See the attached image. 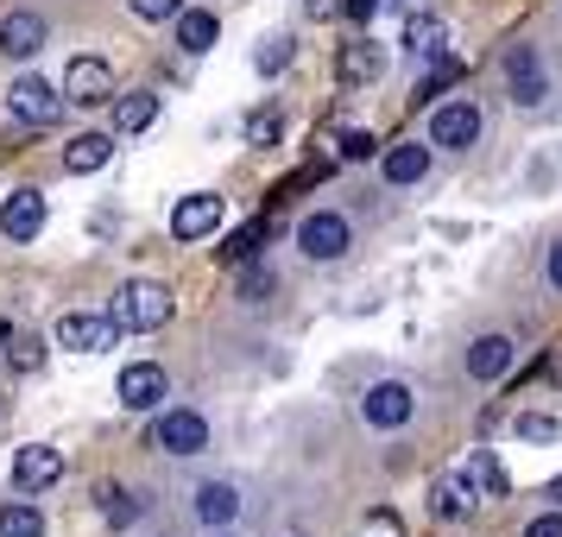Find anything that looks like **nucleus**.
<instances>
[{
  "label": "nucleus",
  "mask_w": 562,
  "mask_h": 537,
  "mask_svg": "<svg viewBox=\"0 0 562 537\" xmlns=\"http://www.w3.org/2000/svg\"><path fill=\"white\" fill-rule=\"evenodd\" d=\"M424 139H430L436 153H474L486 139V114L474 96H449V102L430 108V127H424Z\"/></svg>",
  "instance_id": "f257e3e1"
},
{
  "label": "nucleus",
  "mask_w": 562,
  "mask_h": 537,
  "mask_svg": "<svg viewBox=\"0 0 562 537\" xmlns=\"http://www.w3.org/2000/svg\"><path fill=\"white\" fill-rule=\"evenodd\" d=\"M114 329H139V335H153V329H165L171 316H178V298L165 291V284H153V279H127L121 291H114Z\"/></svg>",
  "instance_id": "f03ea898"
},
{
  "label": "nucleus",
  "mask_w": 562,
  "mask_h": 537,
  "mask_svg": "<svg viewBox=\"0 0 562 537\" xmlns=\"http://www.w3.org/2000/svg\"><path fill=\"white\" fill-rule=\"evenodd\" d=\"M355 417H360V430H405L411 417H417V385L411 380H373L367 392L355 399Z\"/></svg>",
  "instance_id": "7ed1b4c3"
},
{
  "label": "nucleus",
  "mask_w": 562,
  "mask_h": 537,
  "mask_svg": "<svg viewBox=\"0 0 562 537\" xmlns=\"http://www.w3.org/2000/svg\"><path fill=\"white\" fill-rule=\"evenodd\" d=\"M297 254L310 266H341V259L355 254V222L341 209H310L304 222H297Z\"/></svg>",
  "instance_id": "20e7f679"
},
{
  "label": "nucleus",
  "mask_w": 562,
  "mask_h": 537,
  "mask_svg": "<svg viewBox=\"0 0 562 537\" xmlns=\"http://www.w3.org/2000/svg\"><path fill=\"white\" fill-rule=\"evenodd\" d=\"M153 449H165V456H178V461L203 456V449H209V417H203V411H190V405H158Z\"/></svg>",
  "instance_id": "39448f33"
},
{
  "label": "nucleus",
  "mask_w": 562,
  "mask_h": 537,
  "mask_svg": "<svg viewBox=\"0 0 562 537\" xmlns=\"http://www.w3.org/2000/svg\"><path fill=\"white\" fill-rule=\"evenodd\" d=\"M7 481H13L20 500L57 486L64 481V449H52V443H20V449H13V468H7Z\"/></svg>",
  "instance_id": "423d86ee"
},
{
  "label": "nucleus",
  "mask_w": 562,
  "mask_h": 537,
  "mask_svg": "<svg viewBox=\"0 0 562 537\" xmlns=\"http://www.w3.org/2000/svg\"><path fill=\"white\" fill-rule=\"evenodd\" d=\"M499 70H506V82H512V108H543V96H550V70H543L537 45H525V38L506 45Z\"/></svg>",
  "instance_id": "0eeeda50"
},
{
  "label": "nucleus",
  "mask_w": 562,
  "mask_h": 537,
  "mask_svg": "<svg viewBox=\"0 0 562 537\" xmlns=\"http://www.w3.org/2000/svg\"><path fill=\"white\" fill-rule=\"evenodd\" d=\"M52 342L57 348H70V355H108L121 329H114V316H89V310H64L52 323Z\"/></svg>",
  "instance_id": "6e6552de"
},
{
  "label": "nucleus",
  "mask_w": 562,
  "mask_h": 537,
  "mask_svg": "<svg viewBox=\"0 0 562 537\" xmlns=\"http://www.w3.org/2000/svg\"><path fill=\"white\" fill-rule=\"evenodd\" d=\"M64 102H77V108H102L114 102V64L95 52H82L64 64Z\"/></svg>",
  "instance_id": "1a4fd4ad"
},
{
  "label": "nucleus",
  "mask_w": 562,
  "mask_h": 537,
  "mask_svg": "<svg viewBox=\"0 0 562 537\" xmlns=\"http://www.w3.org/2000/svg\"><path fill=\"white\" fill-rule=\"evenodd\" d=\"M461 367H468V380H474V385L506 380L512 367H518V342H512L506 329H486V335H474V342H468Z\"/></svg>",
  "instance_id": "9d476101"
},
{
  "label": "nucleus",
  "mask_w": 562,
  "mask_h": 537,
  "mask_svg": "<svg viewBox=\"0 0 562 537\" xmlns=\"http://www.w3.org/2000/svg\"><path fill=\"white\" fill-rule=\"evenodd\" d=\"M114 399L127 411H158L171 399V373L158 367V360H127L121 367V380H114Z\"/></svg>",
  "instance_id": "9b49d317"
},
{
  "label": "nucleus",
  "mask_w": 562,
  "mask_h": 537,
  "mask_svg": "<svg viewBox=\"0 0 562 537\" xmlns=\"http://www.w3.org/2000/svg\"><path fill=\"white\" fill-rule=\"evenodd\" d=\"M430 171H436L430 139H398V146L380 153V178L392 183V190H417V183H430Z\"/></svg>",
  "instance_id": "f8f14e48"
},
{
  "label": "nucleus",
  "mask_w": 562,
  "mask_h": 537,
  "mask_svg": "<svg viewBox=\"0 0 562 537\" xmlns=\"http://www.w3.org/2000/svg\"><path fill=\"white\" fill-rule=\"evenodd\" d=\"M7 114H13L20 127H57V121H64V96H57L52 82L20 77L7 89Z\"/></svg>",
  "instance_id": "ddd939ff"
},
{
  "label": "nucleus",
  "mask_w": 562,
  "mask_h": 537,
  "mask_svg": "<svg viewBox=\"0 0 562 537\" xmlns=\"http://www.w3.org/2000/svg\"><path fill=\"white\" fill-rule=\"evenodd\" d=\"M222 222H228L222 190H190V197H178V209H171V234H178V240H209Z\"/></svg>",
  "instance_id": "4468645a"
},
{
  "label": "nucleus",
  "mask_w": 562,
  "mask_h": 537,
  "mask_svg": "<svg viewBox=\"0 0 562 537\" xmlns=\"http://www.w3.org/2000/svg\"><path fill=\"white\" fill-rule=\"evenodd\" d=\"M335 77H341V89H373V82L385 77V45L373 38V26L341 45V57H335Z\"/></svg>",
  "instance_id": "2eb2a0df"
},
{
  "label": "nucleus",
  "mask_w": 562,
  "mask_h": 537,
  "mask_svg": "<svg viewBox=\"0 0 562 537\" xmlns=\"http://www.w3.org/2000/svg\"><path fill=\"white\" fill-rule=\"evenodd\" d=\"M456 481L468 486V500H474V506H481V500H506V493H512L506 461L493 456V449H468V461L456 468Z\"/></svg>",
  "instance_id": "dca6fc26"
},
{
  "label": "nucleus",
  "mask_w": 562,
  "mask_h": 537,
  "mask_svg": "<svg viewBox=\"0 0 562 537\" xmlns=\"http://www.w3.org/2000/svg\"><path fill=\"white\" fill-rule=\"evenodd\" d=\"M45 38H52V26H45L38 13H26V7H13V13L0 20V57H7V64L38 57V52H45Z\"/></svg>",
  "instance_id": "f3484780"
},
{
  "label": "nucleus",
  "mask_w": 562,
  "mask_h": 537,
  "mask_svg": "<svg viewBox=\"0 0 562 537\" xmlns=\"http://www.w3.org/2000/svg\"><path fill=\"white\" fill-rule=\"evenodd\" d=\"M0 234H7L13 247L38 240V234H45V197H38V190H13V197L0 203Z\"/></svg>",
  "instance_id": "a211bd4d"
},
{
  "label": "nucleus",
  "mask_w": 562,
  "mask_h": 537,
  "mask_svg": "<svg viewBox=\"0 0 562 537\" xmlns=\"http://www.w3.org/2000/svg\"><path fill=\"white\" fill-rule=\"evenodd\" d=\"M449 52V20L442 13H411L405 20V57H411V70L417 64H430V57Z\"/></svg>",
  "instance_id": "6ab92c4d"
},
{
  "label": "nucleus",
  "mask_w": 562,
  "mask_h": 537,
  "mask_svg": "<svg viewBox=\"0 0 562 537\" xmlns=\"http://www.w3.org/2000/svg\"><path fill=\"white\" fill-rule=\"evenodd\" d=\"M190 506H196V525H203V532H222V525L240 518V486L234 481H203Z\"/></svg>",
  "instance_id": "aec40b11"
},
{
  "label": "nucleus",
  "mask_w": 562,
  "mask_h": 537,
  "mask_svg": "<svg viewBox=\"0 0 562 537\" xmlns=\"http://www.w3.org/2000/svg\"><path fill=\"white\" fill-rule=\"evenodd\" d=\"M158 108H165V96H153V89H127V96H114V139L146 133L158 121Z\"/></svg>",
  "instance_id": "412c9836"
},
{
  "label": "nucleus",
  "mask_w": 562,
  "mask_h": 537,
  "mask_svg": "<svg viewBox=\"0 0 562 537\" xmlns=\"http://www.w3.org/2000/svg\"><path fill=\"white\" fill-rule=\"evenodd\" d=\"M171 26H178V52H183V57L215 52V38H222V20H215L209 7H183V13L171 20Z\"/></svg>",
  "instance_id": "4be33fe9"
},
{
  "label": "nucleus",
  "mask_w": 562,
  "mask_h": 537,
  "mask_svg": "<svg viewBox=\"0 0 562 537\" xmlns=\"http://www.w3.org/2000/svg\"><path fill=\"white\" fill-rule=\"evenodd\" d=\"M108 158H114V133H77V139L64 146V171H70V178H95Z\"/></svg>",
  "instance_id": "5701e85b"
},
{
  "label": "nucleus",
  "mask_w": 562,
  "mask_h": 537,
  "mask_svg": "<svg viewBox=\"0 0 562 537\" xmlns=\"http://www.w3.org/2000/svg\"><path fill=\"white\" fill-rule=\"evenodd\" d=\"M456 82H461V57L442 52V57H430V64H417L411 96H417V102H436V96H442V89H456Z\"/></svg>",
  "instance_id": "b1692460"
},
{
  "label": "nucleus",
  "mask_w": 562,
  "mask_h": 537,
  "mask_svg": "<svg viewBox=\"0 0 562 537\" xmlns=\"http://www.w3.org/2000/svg\"><path fill=\"white\" fill-rule=\"evenodd\" d=\"M0 537H45V512L32 506V500L0 506Z\"/></svg>",
  "instance_id": "393cba45"
},
{
  "label": "nucleus",
  "mask_w": 562,
  "mask_h": 537,
  "mask_svg": "<svg viewBox=\"0 0 562 537\" xmlns=\"http://www.w3.org/2000/svg\"><path fill=\"white\" fill-rule=\"evenodd\" d=\"M95 512H102L108 525L121 532V525H133V518H139V500H133L127 486H95Z\"/></svg>",
  "instance_id": "a878e982"
},
{
  "label": "nucleus",
  "mask_w": 562,
  "mask_h": 537,
  "mask_svg": "<svg viewBox=\"0 0 562 537\" xmlns=\"http://www.w3.org/2000/svg\"><path fill=\"white\" fill-rule=\"evenodd\" d=\"M430 512H436V518H468V512H474V500H468V486L449 474V481L430 486Z\"/></svg>",
  "instance_id": "bb28decb"
},
{
  "label": "nucleus",
  "mask_w": 562,
  "mask_h": 537,
  "mask_svg": "<svg viewBox=\"0 0 562 537\" xmlns=\"http://www.w3.org/2000/svg\"><path fill=\"white\" fill-rule=\"evenodd\" d=\"M272 291H279V272H272V266H259V259L240 272V284H234V298H240V304H266Z\"/></svg>",
  "instance_id": "cd10ccee"
},
{
  "label": "nucleus",
  "mask_w": 562,
  "mask_h": 537,
  "mask_svg": "<svg viewBox=\"0 0 562 537\" xmlns=\"http://www.w3.org/2000/svg\"><path fill=\"white\" fill-rule=\"evenodd\" d=\"M0 355L13 360V373H38V367H45V348H38L32 335H13V329H7V342H0Z\"/></svg>",
  "instance_id": "c85d7f7f"
},
{
  "label": "nucleus",
  "mask_w": 562,
  "mask_h": 537,
  "mask_svg": "<svg viewBox=\"0 0 562 537\" xmlns=\"http://www.w3.org/2000/svg\"><path fill=\"white\" fill-rule=\"evenodd\" d=\"M284 64H291V32H272V38H259V52H254V70H259V77H279Z\"/></svg>",
  "instance_id": "c756f323"
},
{
  "label": "nucleus",
  "mask_w": 562,
  "mask_h": 537,
  "mask_svg": "<svg viewBox=\"0 0 562 537\" xmlns=\"http://www.w3.org/2000/svg\"><path fill=\"white\" fill-rule=\"evenodd\" d=\"M512 430L525 436V443H557L562 424H557V417H543V411H518V417H512Z\"/></svg>",
  "instance_id": "7c9ffc66"
},
{
  "label": "nucleus",
  "mask_w": 562,
  "mask_h": 537,
  "mask_svg": "<svg viewBox=\"0 0 562 537\" xmlns=\"http://www.w3.org/2000/svg\"><path fill=\"white\" fill-rule=\"evenodd\" d=\"M127 13L133 20H146V26H165V20H178L183 13V0H127Z\"/></svg>",
  "instance_id": "2f4dec72"
},
{
  "label": "nucleus",
  "mask_w": 562,
  "mask_h": 537,
  "mask_svg": "<svg viewBox=\"0 0 562 537\" xmlns=\"http://www.w3.org/2000/svg\"><path fill=\"white\" fill-rule=\"evenodd\" d=\"M284 133V121L272 114V108H259V114H247V146H272Z\"/></svg>",
  "instance_id": "473e14b6"
},
{
  "label": "nucleus",
  "mask_w": 562,
  "mask_h": 537,
  "mask_svg": "<svg viewBox=\"0 0 562 537\" xmlns=\"http://www.w3.org/2000/svg\"><path fill=\"white\" fill-rule=\"evenodd\" d=\"M373 153H380V139L367 127H341V158H348V165H360V158H373Z\"/></svg>",
  "instance_id": "72a5a7b5"
},
{
  "label": "nucleus",
  "mask_w": 562,
  "mask_h": 537,
  "mask_svg": "<svg viewBox=\"0 0 562 537\" xmlns=\"http://www.w3.org/2000/svg\"><path fill=\"white\" fill-rule=\"evenodd\" d=\"M259 234H266V222H247V228L234 234L228 247H222V259H254V254H259Z\"/></svg>",
  "instance_id": "f704fd0d"
},
{
  "label": "nucleus",
  "mask_w": 562,
  "mask_h": 537,
  "mask_svg": "<svg viewBox=\"0 0 562 537\" xmlns=\"http://www.w3.org/2000/svg\"><path fill=\"white\" fill-rule=\"evenodd\" d=\"M543 284H550V291L562 298V234L550 240V247H543Z\"/></svg>",
  "instance_id": "c9c22d12"
},
{
  "label": "nucleus",
  "mask_w": 562,
  "mask_h": 537,
  "mask_svg": "<svg viewBox=\"0 0 562 537\" xmlns=\"http://www.w3.org/2000/svg\"><path fill=\"white\" fill-rule=\"evenodd\" d=\"M341 13H348L355 26H373V20L385 13V0H341Z\"/></svg>",
  "instance_id": "e433bc0d"
},
{
  "label": "nucleus",
  "mask_w": 562,
  "mask_h": 537,
  "mask_svg": "<svg viewBox=\"0 0 562 537\" xmlns=\"http://www.w3.org/2000/svg\"><path fill=\"white\" fill-rule=\"evenodd\" d=\"M525 537H562V512H537L531 525H525Z\"/></svg>",
  "instance_id": "4c0bfd02"
},
{
  "label": "nucleus",
  "mask_w": 562,
  "mask_h": 537,
  "mask_svg": "<svg viewBox=\"0 0 562 537\" xmlns=\"http://www.w3.org/2000/svg\"><path fill=\"white\" fill-rule=\"evenodd\" d=\"M341 13V0H304V20H335Z\"/></svg>",
  "instance_id": "58836bf2"
},
{
  "label": "nucleus",
  "mask_w": 562,
  "mask_h": 537,
  "mask_svg": "<svg viewBox=\"0 0 562 537\" xmlns=\"http://www.w3.org/2000/svg\"><path fill=\"white\" fill-rule=\"evenodd\" d=\"M543 373H550V385H562V355H550V367H543Z\"/></svg>",
  "instance_id": "ea45409f"
},
{
  "label": "nucleus",
  "mask_w": 562,
  "mask_h": 537,
  "mask_svg": "<svg viewBox=\"0 0 562 537\" xmlns=\"http://www.w3.org/2000/svg\"><path fill=\"white\" fill-rule=\"evenodd\" d=\"M209 537H234V532H228V525H222V532H209Z\"/></svg>",
  "instance_id": "a19ab883"
},
{
  "label": "nucleus",
  "mask_w": 562,
  "mask_h": 537,
  "mask_svg": "<svg viewBox=\"0 0 562 537\" xmlns=\"http://www.w3.org/2000/svg\"><path fill=\"white\" fill-rule=\"evenodd\" d=\"M550 493H557V500H562V481H557V486H550Z\"/></svg>",
  "instance_id": "79ce46f5"
},
{
  "label": "nucleus",
  "mask_w": 562,
  "mask_h": 537,
  "mask_svg": "<svg viewBox=\"0 0 562 537\" xmlns=\"http://www.w3.org/2000/svg\"><path fill=\"white\" fill-rule=\"evenodd\" d=\"M0 411H7V405H0Z\"/></svg>",
  "instance_id": "37998d69"
}]
</instances>
